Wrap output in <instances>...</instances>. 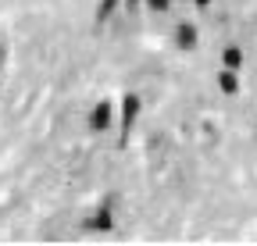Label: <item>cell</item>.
Wrapping results in <instances>:
<instances>
[{
	"mask_svg": "<svg viewBox=\"0 0 257 246\" xmlns=\"http://www.w3.org/2000/svg\"><path fill=\"white\" fill-rule=\"evenodd\" d=\"M0 72H4V47H0Z\"/></svg>",
	"mask_w": 257,
	"mask_h": 246,
	"instance_id": "cell-11",
	"label": "cell"
},
{
	"mask_svg": "<svg viewBox=\"0 0 257 246\" xmlns=\"http://www.w3.org/2000/svg\"><path fill=\"white\" fill-rule=\"evenodd\" d=\"M221 68H232V72H239V68H243V50H239L236 43L221 47Z\"/></svg>",
	"mask_w": 257,
	"mask_h": 246,
	"instance_id": "cell-6",
	"label": "cell"
},
{
	"mask_svg": "<svg viewBox=\"0 0 257 246\" xmlns=\"http://www.w3.org/2000/svg\"><path fill=\"white\" fill-rule=\"evenodd\" d=\"M86 125H89V132H93V136L107 132V129L114 125V104H111V100H96V104H93V111H89V118H86Z\"/></svg>",
	"mask_w": 257,
	"mask_h": 246,
	"instance_id": "cell-2",
	"label": "cell"
},
{
	"mask_svg": "<svg viewBox=\"0 0 257 246\" xmlns=\"http://www.w3.org/2000/svg\"><path fill=\"white\" fill-rule=\"evenodd\" d=\"M172 43L179 47V50H197V43H200V29L193 25V22H179L175 25V33H172Z\"/></svg>",
	"mask_w": 257,
	"mask_h": 246,
	"instance_id": "cell-4",
	"label": "cell"
},
{
	"mask_svg": "<svg viewBox=\"0 0 257 246\" xmlns=\"http://www.w3.org/2000/svg\"><path fill=\"white\" fill-rule=\"evenodd\" d=\"M118 107H121V125H118V129H121V143H125L128 136H133V129H136L140 114H143V100H140L136 93H125Z\"/></svg>",
	"mask_w": 257,
	"mask_h": 246,
	"instance_id": "cell-1",
	"label": "cell"
},
{
	"mask_svg": "<svg viewBox=\"0 0 257 246\" xmlns=\"http://www.w3.org/2000/svg\"><path fill=\"white\" fill-rule=\"evenodd\" d=\"M147 4V11H154V15H168L172 11V0H143Z\"/></svg>",
	"mask_w": 257,
	"mask_h": 246,
	"instance_id": "cell-8",
	"label": "cell"
},
{
	"mask_svg": "<svg viewBox=\"0 0 257 246\" xmlns=\"http://www.w3.org/2000/svg\"><path fill=\"white\" fill-rule=\"evenodd\" d=\"M193 4H197V8H211V0H193Z\"/></svg>",
	"mask_w": 257,
	"mask_h": 246,
	"instance_id": "cell-10",
	"label": "cell"
},
{
	"mask_svg": "<svg viewBox=\"0 0 257 246\" xmlns=\"http://www.w3.org/2000/svg\"><path fill=\"white\" fill-rule=\"evenodd\" d=\"M86 228H93V232H111L114 228V196L100 200V207L86 218Z\"/></svg>",
	"mask_w": 257,
	"mask_h": 246,
	"instance_id": "cell-3",
	"label": "cell"
},
{
	"mask_svg": "<svg viewBox=\"0 0 257 246\" xmlns=\"http://www.w3.org/2000/svg\"><path fill=\"white\" fill-rule=\"evenodd\" d=\"M218 89H221L225 97H236V93H239V72L221 68V72H218Z\"/></svg>",
	"mask_w": 257,
	"mask_h": 246,
	"instance_id": "cell-5",
	"label": "cell"
},
{
	"mask_svg": "<svg viewBox=\"0 0 257 246\" xmlns=\"http://www.w3.org/2000/svg\"><path fill=\"white\" fill-rule=\"evenodd\" d=\"M118 11H121V0H100V4H96V15H93V18H96V25H107Z\"/></svg>",
	"mask_w": 257,
	"mask_h": 246,
	"instance_id": "cell-7",
	"label": "cell"
},
{
	"mask_svg": "<svg viewBox=\"0 0 257 246\" xmlns=\"http://www.w3.org/2000/svg\"><path fill=\"white\" fill-rule=\"evenodd\" d=\"M121 4H125L128 11H136V8H140V0H121Z\"/></svg>",
	"mask_w": 257,
	"mask_h": 246,
	"instance_id": "cell-9",
	"label": "cell"
}]
</instances>
